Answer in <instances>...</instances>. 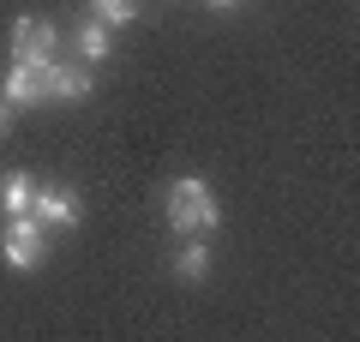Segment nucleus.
<instances>
[{
    "mask_svg": "<svg viewBox=\"0 0 360 342\" xmlns=\"http://www.w3.org/2000/svg\"><path fill=\"white\" fill-rule=\"evenodd\" d=\"M6 132H13V102L0 96V139H6Z\"/></svg>",
    "mask_w": 360,
    "mask_h": 342,
    "instance_id": "11",
    "label": "nucleus"
},
{
    "mask_svg": "<svg viewBox=\"0 0 360 342\" xmlns=\"http://www.w3.org/2000/svg\"><path fill=\"white\" fill-rule=\"evenodd\" d=\"M30 210H37L49 228H78V222H84V210H78V192H66V186H37Z\"/></svg>",
    "mask_w": 360,
    "mask_h": 342,
    "instance_id": "4",
    "label": "nucleus"
},
{
    "mask_svg": "<svg viewBox=\"0 0 360 342\" xmlns=\"http://www.w3.org/2000/svg\"><path fill=\"white\" fill-rule=\"evenodd\" d=\"M217 222H222L217 192H210L198 175H180L174 186H168V228H174V234H210Z\"/></svg>",
    "mask_w": 360,
    "mask_h": 342,
    "instance_id": "1",
    "label": "nucleus"
},
{
    "mask_svg": "<svg viewBox=\"0 0 360 342\" xmlns=\"http://www.w3.org/2000/svg\"><path fill=\"white\" fill-rule=\"evenodd\" d=\"M210 6H234V0H210Z\"/></svg>",
    "mask_w": 360,
    "mask_h": 342,
    "instance_id": "12",
    "label": "nucleus"
},
{
    "mask_svg": "<svg viewBox=\"0 0 360 342\" xmlns=\"http://www.w3.org/2000/svg\"><path fill=\"white\" fill-rule=\"evenodd\" d=\"M174 277H180V282H205V277H210V246H205V234H186V246L174 253Z\"/></svg>",
    "mask_w": 360,
    "mask_h": 342,
    "instance_id": "8",
    "label": "nucleus"
},
{
    "mask_svg": "<svg viewBox=\"0 0 360 342\" xmlns=\"http://www.w3.org/2000/svg\"><path fill=\"white\" fill-rule=\"evenodd\" d=\"M30 198H37V180H30V175H0V210H6V216L30 210Z\"/></svg>",
    "mask_w": 360,
    "mask_h": 342,
    "instance_id": "9",
    "label": "nucleus"
},
{
    "mask_svg": "<svg viewBox=\"0 0 360 342\" xmlns=\"http://www.w3.org/2000/svg\"><path fill=\"white\" fill-rule=\"evenodd\" d=\"M72 49H78V61H84V66H103L108 54H115V30H108L103 18H84V25L72 30Z\"/></svg>",
    "mask_w": 360,
    "mask_h": 342,
    "instance_id": "6",
    "label": "nucleus"
},
{
    "mask_svg": "<svg viewBox=\"0 0 360 342\" xmlns=\"http://www.w3.org/2000/svg\"><path fill=\"white\" fill-rule=\"evenodd\" d=\"M6 54H13V66H37V72H49V66L60 61V30H54L49 18H37V13H18L13 18V37H6Z\"/></svg>",
    "mask_w": 360,
    "mask_h": 342,
    "instance_id": "3",
    "label": "nucleus"
},
{
    "mask_svg": "<svg viewBox=\"0 0 360 342\" xmlns=\"http://www.w3.org/2000/svg\"><path fill=\"white\" fill-rule=\"evenodd\" d=\"M0 258H6V270H37L42 258H49V222H42L37 210H18L6 216V234H0Z\"/></svg>",
    "mask_w": 360,
    "mask_h": 342,
    "instance_id": "2",
    "label": "nucleus"
},
{
    "mask_svg": "<svg viewBox=\"0 0 360 342\" xmlns=\"http://www.w3.org/2000/svg\"><path fill=\"white\" fill-rule=\"evenodd\" d=\"M139 6H144V0H90V18H103L108 30H120V25L139 18Z\"/></svg>",
    "mask_w": 360,
    "mask_h": 342,
    "instance_id": "10",
    "label": "nucleus"
},
{
    "mask_svg": "<svg viewBox=\"0 0 360 342\" xmlns=\"http://www.w3.org/2000/svg\"><path fill=\"white\" fill-rule=\"evenodd\" d=\"M90 84H96V72L90 66H60L54 61L49 72H42V90H49V102H84Z\"/></svg>",
    "mask_w": 360,
    "mask_h": 342,
    "instance_id": "5",
    "label": "nucleus"
},
{
    "mask_svg": "<svg viewBox=\"0 0 360 342\" xmlns=\"http://www.w3.org/2000/svg\"><path fill=\"white\" fill-rule=\"evenodd\" d=\"M0 96L13 102V108H30V102H49V90H42V72H37V66H6Z\"/></svg>",
    "mask_w": 360,
    "mask_h": 342,
    "instance_id": "7",
    "label": "nucleus"
}]
</instances>
